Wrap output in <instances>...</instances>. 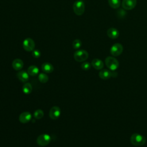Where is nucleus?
I'll return each instance as SVG.
<instances>
[{
	"instance_id": "obj_1",
	"label": "nucleus",
	"mask_w": 147,
	"mask_h": 147,
	"mask_svg": "<svg viewBox=\"0 0 147 147\" xmlns=\"http://www.w3.org/2000/svg\"><path fill=\"white\" fill-rule=\"evenodd\" d=\"M130 142L134 146H142L145 144L146 138L138 133H134L130 137Z\"/></svg>"
},
{
	"instance_id": "obj_2",
	"label": "nucleus",
	"mask_w": 147,
	"mask_h": 147,
	"mask_svg": "<svg viewBox=\"0 0 147 147\" xmlns=\"http://www.w3.org/2000/svg\"><path fill=\"white\" fill-rule=\"evenodd\" d=\"M106 65L112 71L116 70L119 67V62L117 59L112 56H108L105 59Z\"/></svg>"
},
{
	"instance_id": "obj_3",
	"label": "nucleus",
	"mask_w": 147,
	"mask_h": 147,
	"mask_svg": "<svg viewBox=\"0 0 147 147\" xmlns=\"http://www.w3.org/2000/svg\"><path fill=\"white\" fill-rule=\"evenodd\" d=\"M52 138L50 135L44 133L40 134L37 138V144L41 146H45L48 145L51 141Z\"/></svg>"
},
{
	"instance_id": "obj_4",
	"label": "nucleus",
	"mask_w": 147,
	"mask_h": 147,
	"mask_svg": "<svg viewBox=\"0 0 147 147\" xmlns=\"http://www.w3.org/2000/svg\"><path fill=\"white\" fill-rule=\"evenodd\" d=\"M74 59L78 62H83L86 60L88 57V53L83 49L78 50L74 54Z\"/></svg>"
},
{
	"instance_id": "obj_5",
	"label": "nucleus",
	"mask_w": 147,
	"mask_h": 147,
	"mask_svg": "<svg viewBox=\"0 0 147 147\" xmlns=\"http://www.w3.org/2000/svg\"><path fill=\"white\" fill-rule=\"evenodd\" d=\"M73 10L75 14L78 16H82L85 10L84 3L80 0L75 2L73 5Z\"/></svg>"
},
{
	"instance_id": "obj_6",
	"label": "nucleus",
	"mask_w": 147,
	"mask_h": 147,
	"mask_svg": "<svg viewBox=\"0 0 147 147\" xmlns=\"http://www.w3.org/2000/svg\"><path fill=\"white\" fill-rule=\"evenodd\" d=\"M24 49L27 52H31L34 49L35 42L31 38H25L22 43Z\"/></svg>"
},
{
	"instance_id": "obj_7",
	"label": "nucleus",
	"mask_w": 147,
	"mask_h": 147,
	"mask_svg": "<svg viewBox=\"0 0 147 147\" xmlns=\"http://www.w3.org/2000/svg\"><path fill=\"white\" fill-rule=\"evenodd\" d=\"M123 46L120 43H115L113 44L110 50V53L113 56H118L123 52Z\"/></svg>"
},
{
	"instance_id": "obj_8",
	"label": "nucleus",
	"mask_w": 147,
	"mask_h": 147,
	"mask_svg": "<svg viewBox=\"0 0 147 147\" xmlns=\"http://www.w3.org/2000/svg\"><path fill=\"white\" fill-rule=\"evenodd\" d=\"M49 117L53 120H56L58 119L61 115V109L59 107L55 106H53L49 111Z\"/></svg>"
},
{
	"instance_id": "obj_9",
	"label": "nucleus",
	"mask_w": 147,
	"mask_h": 147,
	"mask_svg": "<svg viewBox=\"0 0 147 147\" xmlns=\"http://www.w3.org/2000/svg\"><path fill=\"white\" fill-rule=\"evenodd\" d=\"M137 4V0H123L122 6L125 10H130L133 9Z\"/></svg>"
},
{
	"instance_id": "obj_10",
	"label": "nucleus",
	"mask_w": 147,
	"mask_h": 147,
	"mask_svg": "<svg viewBox=\"0 0 147 147\" xmlns=\"http://www.w3.org/2000/svg\"><path fill=\"white\" fill-rule=\"evenodd\" d=\"M32 118V115L30 112L24 111L20 114L19 116V121L21 123H26L31 121Z\"/></svg>"
},
{
	"instance_id": "obj_11",
	"label": "nucleus",
	"mask_w": 147,
	"mask_h": 147,
	"mask_svg": "<svg viewBox=\"0 0 147 147\" xmlns=\"http://www.w3.org/2000/svg\"><path fill=\"white\" fill-rule=\"evenodd\" d=\"M17 78L22 82H26L29 80V75L28 72L25 71H20L17 74Z\"/></svg>"
},
{
	"instance_id": "obj_12",
	"label": "nucleus",
	"mask_w": 147,
	"mask_h": 147,
	"mask_svg": "<svg viewBox=\"0 0 147 147\" xmlns=\"http://www.w3.org/2000/svg\"><path fill=\"white\" fill-rule=\"evenodd\" d=\"M108 37L111 39H116L119 35V31L115 28H110L107 31Z\"/></svg>"
},
{
	"instance_id": "obj_13",
	"label": "nucleus",
	"mask_w": 147,
	"mask_h": 147,
	"mask_svg": "<svg viewBox=\"0 0 147 147\" xmlns=\"http://www.w3.org/2000/svg\"><path fill=\"white\" fill-rule=\"evenodd\" d=\"M24 67V62L20 59H16L12 62V67L16 71H20Z\"/></svg>"
},
{
	"instance_id": "obj_14",
	"label": "nucleus",
	"mask_w": 147,
	"mask_h": 147,
	"mask_svg": "<svg viewBox=\"0 0 147 147\" xmlns=\"http://www.w3.org/2000/svg\"><path fill=\"white\" fill-rule=\"evenodd\" d=\"M91 65L96 69L99 70L103 68V62L99 59H94L91 61Z\"/></svg>"
},
{
	"instance_id": "obj_15",
	"label": "nucleus",
	"mask_w": 147,
	"mask_h": 147,
	"mask_svg": "<svg viewBox=\"0 0 147 147\" xmlns=\"http://www.w3.org/2000/svg\"><path fill=\"white\" fill-rule=\"evenodd\" d=\"M41 69H42V71H44V72L47 73V74L52 73L54 70L53 66L51 63H48V62L44 63L41 65Z\"/></svg>"
},
{
	"instance_id": "obj_16",
	"label": "nucleus",
	"mask_w": 147,
	"mask_h": 147,
	"mask_svg": "<svg viewBox=\"0 0 147 147\" xmlns=\"http://www.w3.org/2000/svg\"><path fill=\"white\" fill-rule=\"evenodd\" d=\"M99 76L103 80L109 79L111 76V72L107 69H102L99 72Z\"/></svg>"
},
{
	"instance_id": "obj_17",
	"label": "nucleus",
	"mask_w": 147,
	"mask_h": 147,
	"mask_svg": "<svg viewBox=\"0 0 147 147\" xmlns=\"http://www.w3.org/2000/svg\"><path fill=\"white\" fill-rule=\"evenodd\" d=\"M27 72L30 76H34L38 75L39 72V69L36 65H30L28 67Z\"/></svg>"
},
{
	"instance_id": "obj_18",
	"label": "nucleus",
	"mask_w": 147,
	"mask_h": 147,
	"mask_svg": "<svg viewBox=\"0 0 147 147\" xmlns=\"http://www.w3.org/2000/svg\"><path fill=\"white\" fill-rule=\"evenodd\" d=\"M22 91L25 94H30L32 91V86L30 83H25L22 86Z\"/></svg>"
},
{
	"instance_id": "obj_19",
	"label": "nucleus",
	"mask_w": 147,
	"mask_h": 147,
	"mask_svg": "<svg viewBox=\"0 0 147 147\" xmlns=\"http://www.w3.org/2000/svg\"><path fill=\"white\" fill-rule=\"evenodd\" d=\"M109 4L113 9H118L121 5L120 0H108Z\"/></svg>"
},
{
	"instance_id": "obj_20",
	"label": "nucleus",
	"mask_w": 147,
	"mask_h": 147,
	"mask_svg": "<svg viewBox=\"0 0 147 147\" xmlns=\"http://www.w3.org/2000/svg\"><path fill=\"white\" fill-rule=\"evenodd\" d=\"M38 78L39 81L42 83H45L49 80V78H48V75L45 73L39 74V75L38 76Z\"/></svg>"
},
{
	"instance_id": "obj_21",
	"label": "nucleus",
	"mask_w": 147,
	"mask_h": 147,
	"mask_svg": "<svg viewBox=\"0 0 147 147\" xmlns=\"http://www.w3.org/2000/svg\"><path fill=\"white\" fill-rule=\"evenodd\" d=\"M44 111L41 109L36 110L33 113V116H34V118H36L37 119H41L44 117Z\"/></svg>"
},
{
	"instance_id": "obj_22",
	"label": "nucleus",
	"mask_w": 147,
	"mask_h": 147,
	"mask_svg": "<svg viewBox=\"0 0 147 147\" xmlns=\"http://www.w3.org/2000/svg\"><path fill=\"white\" fill-rule=\"evenodd\" d=\"M82 46V41L79 39H75L72 42V47L75 49H78Z\"/></svg>"
},
{
	"instance_id": "obj_23",
	"label": "nucleus",
	"mask_w": 147,
	"mask_h": 147,
	"mask_svg": "<svg viewBox=\"0 0 147 147\" xmlns=\"http://www.w3.org/2000/svg\"><path fill=\"white\" fill-rule=\"evenodd\" d=\"M91 65V64H90L89 62L84 61L81 64V68L84 71H88L90 69Z\"/></svg>"
},
{
	"instance_id": "obj_24",
	"label": "nucleus",
	"mask_w": 147,
	"mask_h": 147,
	"mask_svg": "<svg viewBox=\"0 0 147 147\" xmlns=\"http://www.w3.org/2000/svg\"><path fill=\"white\" fill-rule=\"evenodd\" d=\"M32 55L33 57L34 58H39L41 56V52L38 49H34L32 51Z\"/></svg>"
}]
</instances>
